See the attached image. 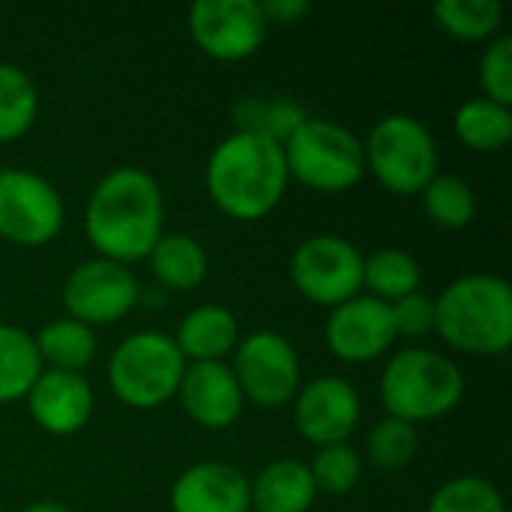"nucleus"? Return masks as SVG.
Instances as JSON below:
<instances>
[{
	"instance_id": "f704fd0d",
	"label": "nucleus",
	"mask_w": 512,
	"mask_h": 512,
	"mask_svg": "<svg viewBox=\"0 0 512 512\" xmlns=\"http://www.w3.org/2000/svg\"><path fill=\"white\" fill-rule=\"evenodd\" d=\"M21 512H72L63 501H51V498H45V501H33V504H27Z\"/></svg>"
},
{
	"instance_id": "dca6fc26",
	"label": "nucleus",
	"mask_w": 512,
	"mask_h": 512,
	"mask_svg": "<svg viewBox=\"0 0 512 512\" xmlns=\"http://www.w3.org/2000/svg\"><path fill=\"white\" fill-rule=\"evenodd\" d=\"M174 399L180 402L183 414L207 432L234 426L246 408L228 363H186Z\"/></svg>"
},
{
	"instance_id": "20e7f679",
	"label": "nucleus",
	"mask_w": 512,
	"mask_h": 512,
	"mask_svg": "<svg viewBox=\"0 0 512 512\" xmlns=\"http://www.w3.org/2000/svg\"><path fill=\"white\" fill-rule=\"evenodd\" d=\"M378 396L387 417L411 426L435 423L462 405L465 372L453 357L426 345H411L387 357Z\"/></svg>"
},
{
	"instance_id": "9d476101",
	"label": "nucleus",
	"mask_w": 512,
	"mask_h": 512,
	"mask_svg": "<svg viewBox=\"0 0 512 512\" xmlns=\"http://www.w3.org/2000/svg\"><path fill=\"white\" fill-rule=\"evenodd\" d=\"M231 372L246 405L285 408L303 384V366L294 342L276 330H255L240 336L231 354Z\"/></svg>"
},
{
	"instance_id": "2f4dec72",
	"label": "nucleus",
	"mask_w": 512,
	"mask_h": 512,
	"mask_svg": "<svg viewBox=\"0 0 512 512\" xmlns=\"http://www.w3.org/2000/svg\"><path fill=\"white\" fill-rule=\"evenodd\" d=\"M480 96L510 105L512 108V36L498 33L486 42L480 63H477Z\"/></svg>"
},
{
	"instance_id": "6e6552de",
	"label": "nucleus",
	"mask_w": 512,
	"mask_h": 512,
	"mask_svg": "<svg viewBox=\"0 0 512 512\" xmlns=\"http://www.w3.org/2000/svg\"><path fill=\"white\" fill-rule=\"evenodd\" d=\"M66 201L60 189L30 168H0V240L39 249L60 237Z\"/></svg>"
},
{
	"instance_id": "423d86ee",
	"label": "nucleus",
	"mask_w": 512,
	"mask_h": 512,
	"mask_svg": "<svg viewBox=\"0 0 512 512\" xmlns=\"http://www.w3.org/2000/svg\"><path fill=\"white\" fill-rule=\"evenodd\" d=\"M186 360L171 333L138 330L108 357V387L117 402L135 411H153L177 396Z\"/></svg>"
},
{
	"instance_id": "7ed1b4c3",
	"label": "nucleus",
	"mask_w": 512,
	"mask_h": 512,
	"mask_svg": "<svg viewBox=\"0 0 512 512\" xmlns=\"http://www.w3.org/2000/svg\"><path fill=\"white\" fill-rule=\"evenodd\" d=\"M435 336L468 357H501L512 342V288L495 273H465L435 297Z\"/></svg>"
},
{
	"instance_id": "bb28decb",
	"label": "nucleus",
	"mask_w": 512,
	"mask_h": 512,
	"mask_svg": "<svg viewBox=\"0 0 512 512\" xmlns=\"http://www.w3.org/2000/svg\"><path fill=\"white\" fill-rule=\"evenodd\" d=\"M438 30L459 42H489L498 36L504 6L498 0H441L432 6Z\"/></svg>"
},
{
	"instance_id": "f03ea898",
	"label": "nucleus",
	"mask_w": 512,
	"mask_h": 512,
	"mask_svg": "<svg viewBox=\"0 0 512 512\" xmlns=\"http://www.w3.org/2000/svg\"><path fill=\"white\" fill-rule=\"evenodd\" d=\"M288 183L282 144L264 135L231 132L207 156V195L216 210L234 222L267 219L282 204Z\"/></svg>"
},
{
	"instance_id": "0eeeda50",
	"label": "nucleus",
	"mask_w": 512,
	"mask_h": 512,
	"mask_svg": "<svg viewBox=\"0 0 512 512\" xmlns=\"http://www.w3.org/2000/svg\"><path fill=\"white\" fill-rule=\"evenodd\" d=\"M366 174L399 198H414L438 174V144L432 129L414 114H387L363 138Z\"/></svg>"
},
{
	"instance_id": "4468645a",
	"label": "nucleus",
	"mask_w": 512,
	"mask_h": 512,
	"mask_svg": "<svg viewBox=\"0 0 512 512\" xmlns=\"http://www.w3.org/2000/svg\"><path fill=\"white\" fill-rule=\"evenodd\" d=\"M324 342L336 360L351 366H363L387 357L399 342L393 330L390 306L369 294H357L345 300L342 306L330 309L324 321Z\"/></svg>"
},
{
	"instance_id": "f3484780",
	"label": "nucleus",
	"mask_w": 512,
	"mask_h": 512,
	"mask_svg": "<svg viewBox=\"0 0 512 512\" xmlns=\"http://www.w3.org/2000/svg\"><path fill=\"white\" fill-rule=\"evenodd\" d=\"M171 512H249V477L228 462L189 465L168 492Z\"/></svg>"
},
{
	"instance_id": "72a5a7b5",
	"label": "nucleus",
	"mask_w": 512,
	"mask_h": 512,
	"mask_svg": "<svg viewBox=\"0 0 512 512\" xmlns=\"http://www.w3.org/2000/svg\"><path fill=\"white\" fill-rule=\"evenodd\" d=\"M261 9H264V18L267 24H300L309 12H312V3L309 0H261Z\"/></svg>"
},
{
	"instance_id": "b1692460",
	"label": "nucleus",
	"mask_w": 512,
	"mask_h": 512,
	"mask_svg": "<svg viewBox=\"0 0 512 512\" xmlns=\"http://www.w3.org/2000/svg\"><path fill=\"white\" fill-rule=\"evenodd\" d=\"M39 375H42V360L33 333L0 321V405L21 402Z\"/></svg>"
},
{
	"instance_id": "4be33fe9",
	"label": "nucleus",
	"mask_w": 512,
	"mask_h": 512,
	"mask_svg": "<svg viewBox=\"0 0 512 512\" xmlns=\"http://www.w3.org/2000/svg\"><path fill=\"white\" fill-rule=\"evenodd\" d=\"M420 282H423L420 261L408 249L384 246L375 249L372 255H363V294L387 306L420 291Z\"/></svg>"
},
{
	"instance_id": "f257e3e1",
	"label": "nucleus",
	"mask_w": 512,
	"mask_h": 512,
	"mask_svg": "<svg viewBox=\"0 0 512 512\" xmlns=\"http://www.w3.org/2000/svg\"><path fill=\"white\" fill-rule=\"evenodd\" d=\"M84 234L99 258L132 267L165 234V195L138 165H117L93 186L84 207Z\"/></svg>"
},
{
	"instance_id": "a211bd4d",
	"label": "nucleus",
	"mask_w": 512,
	"mask_h": 512,
	"mask_svg": "<svg viewBox=\"0 0 512 512\" xmlns=\"http://www.w3.org/2000/svg\"><path fill=\"white\" fill-rule=\"evenodd\" d=\"M240 336L243 333L237 315L222 303H201L189 309L180 318L177 333H171L186 363H225V357L234 354Z\"/></svg>"
},
{
	"instance_id": "473e14b6",
	"label": "nucleus",
	"mask_w": 512,
	"mask_h": 512,
	"mask_svg": "<svg viewBox=\"0 0 512 512\" xmlns=\"http://www.w3.org/2000/svg\"><path fill=\"white\" fill-rule=\"evenodd\" d=\"M390 318H393L396 339L423 342V339L435 336V297L414 291V294L390 303Z\"/></svg>"
},
{
	"instance_id": "2eb2a0df",
	"label": "nucleus",
	"mask_w": 512,
	"mask_h": 512,
	"mask_svg": "<svg viewBox=\"0 0 512 512\" xmlns=\"http://www.w3.org/2000/svg\"><path fill=\"white\" fill-rule=\"evenodd\" d=\"M24 402L30 420L54 438L78 435L96 411V393L90 381L78 372L57 369H42Z\"/></svg>"
},
{
	"instance_id": "7c9ffc66",
	"label": "nucleus",
	"mask_w": 512,
	"mask_h": 512,
	"mask_svg": "<svg viewBox=\"0 0 512 512\" xmlns=\"http://www.w3.org/2000/svg\"><path fill=\"white\" fill-rule=\"evenodd\" d=\"M309 474L318 492L327 495H348L357 489L363 477V456L351 444H333L321 447L315 459L309 462Z\"/></svg>"
},
{
	"instance_id": "c756f323",
	"label": "nucleus",
	"mask_w": 512,
	"mask_h": 512,
	"mask_svg": "<svg viewBox=\"0 0 512 512\" xmlns=\"http://www.w3.org/2000/svg\"><path fill=\"white\" fill-rule=\"evenodd\" d=\"M417 447H420L417 426L396 420V417H384L381 423H375L366 438L369 462L381 471H399L411 465L417 456Z\"/></svg>"
},
{
	"instance_id": "c85d7f7f",
	"label": "nucleus",
	"mask_w": 512,
	"mask_h": 512,
	"mask_svg": "<svg viewBox=\"0 0 512 512\" xmlns=\"http://www.w3.org/2000/svg\"><path fill=\"white\" fill-rule=\"evenodd\" d=\"M426 512H507V504L492 480L465 474L441 483L432 492Z\"/></svg>"
},
{
	"instance_id": "412c9836",
	"label": "nucleus",
	"mask_w": 512,
	"mask_h": 512,
	"mask_svg": "<svg viewBox=\"0 0 512 512\" xmlns=\"http://www.w3.org/2000/svg\"><path fill=\"white\" fill-rule=\"evenodd\" d=\"M33 342H36L42 369L78 372V375H84V369L96 360V351H99L96 330L66 315L39 327L33 333Z\"/></svg>"
},
{
	"instance_id": "6ab92c4d",
	"label": "nucleus",
	"mask_w": 512,
	"mask_h": 512,
	"mask_svg": "<svg viewBox=\"0 0 512 512\" xmlns=\"http://www.w3.org/2000/svg\"><path fill=\"white\" fill-rule=\"evenodd\" d=\"M315 498L309 465L297 459H276L249 480V512H309Z\"/></svg>"
},
{
	"instance_id": "39448f33",
	"label": "nucleus",
	"mask_w": 512,
	"mask_h": 512,
	"mask_svg": "<svg viewBox=\"0 0 512 512\" xmlns=\"http://www.w3.org/2000/svg\"><path fill=\"white\" fill-rule=\"evenodd\" d=\"M282 153L288 177L312 192L339 195L366 177L363 138L336 120L306 117L282 144Z\"/></svg>"
},
{
	"instance_id": "a878e982",
	"label": "nucleus",
	"mask_w": 512,
	"mask_h": 512,
	"mask_svg": "<svg viewBox=\"0 0 512 512\" xmlns=\"http://www.w3.org/2000/svg\"><path fill=\"white\" fill-rule=\"evenodd\" d=\"M39 114V90L33 78L15 66L0 60V144L24 138Z\"/></svg>"
},
{
	"instance_id": "ddd939ff",
	"label": "nucleus",
	"mask_w": 512,
	"mask_h": 512,
	"mask_svg": "<svg viewBox=\"0 0 512 512\" xmlns=\"http://www.w3.org/2000/svg\"><path fill=\"white\" fill-rule=\"evenodd\" d=\"M291 405L297 432L318 450L348 444L363 417V399L342 375H318L303 381Z\"/></svg>"
},
{
	"instance_id": "aec40b11",
	"label": "nucleus",
	"mask_w": 512,
	"mask_h": 512,
	"mask_svg": "<svg viewBox=\"0 0 512 512\" xmlns=\"http://www.w3.org/2000/svg\"><path fill=\"white\" fill-rule=\"evenodd\" d=\"M144 261L153 279L165 291H177V294H189L201 288V282L210 273L207 249L192 234H183V231H165Z\"/></svg>"
},
{
	"instance_id": "f8f14e48",
	"label": "nucleus",
	"mask_w": 512,
	"mask_h": 512,
	"mask_svg": "<svg viewBox=\"0 0 512 512\" xmlns=\"http://www.w3.org/2000/svg\"><path fill=\"white\" fill-rule=\"evenodd\" d=\"M186 27L195 48L219 63H240L258 54L270 33L261 0H195Z\"/></svg>"
},
{
	"instance_id": "cd10ccee",
	"label": "nucleus",
	"mask_w": 512,
	"mask_h": 512,
	"mask_svg": "<svg viewBox=\"0 0 512 512\" xmlns=\"http://www.w3.org/2000/svg\"><path fill=\"white\" fill-rule=\"evenodd\" d=\"M306 117H309L306 108L288 96H273V99L249 96V99H240L234 108L237 132H255L276 144H285Z\"/></svg>"
},
{
	"instance_id": "1a4fd4ad",
	"label": "nucleus",
	"mask_w": 512,
	"mask_h": 512,
	"mask_svg": "<svg viewBox=\"0 0 512 512\" xmlns=\"http://www.w3.org/2000/svg\"><path fill=\"white\" fill-rule=\"evenodd\" d=\"M288 279L303 300L336 309L363 294V252L342 234H312L294 246Z\"/></svg>"
},
{
	"instance_id": "9b49d317",
	"label": "nucleus",
	"mask_w": 512,
	"mask_h": 512,
	"mask_svg": "<svg viewBox=\"0 0 512 512\" xmlns=\"http://www.w3.org/2000/svg\"><path fill=\"white\" fill-rule=\"evenodd\" d=\"M60 300L66 318H75L90 330L111 327L135 312L141 300V282L132 267L93 255L69 270Z\"/></svg>"
},
{
	"instance_id": "5701e85b",
	"label": "nucleus",
	"mask_w": 512,
	"mask_h": 512,
	"mask_svg": "<svg viewBox=\"0 0 512 512\" xmlns=\"http://www.w3.org/2000/svg\"><path fill=\"white\" fill-rule=\"evenodd\" d=\"M453 132L474 153H501L512 138V108L474 96L456 108Z\"/></svg>"
},
{
	"instance_id": "393cba45",
	"label": "nucleus",
	"mask_w": 512,
	"mask_h": 512,
	"mask_svg": "<svg viewBox=\"0 0 512 512\" xmlns=\"http://www.w3.org/2000/svg\"><path fill=\"white\" fill-rule=\"evenodd\" d=\"M423 210L432 225L444 231H462L477 219V192L459 174H435L420 192Z\"/></svg>"
}]
</instances>
